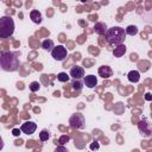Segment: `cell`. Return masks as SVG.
Listing matches in <instances>:
<instances>
[{
    "label": "cell",
    "mask_w": 152,
    "mask_h": 152,
    "mask_svg": "<svg viewBox=\"0 0 152 152\" xmlns=\"http://www.w3.org/2000/svg\"><path fill=\"white\" fill-rule=\"evenodd\" d=\"M70 75H68L66 72H59L58 75H57V80L59 81V82H63V83H65V82H68L69 81V77Z\"/></svg>",
    "instance_id": "obj_18"
},
{
    "label": "cell",
    "mask_w": 152,
    "mask_h": 152,
    "mask_svg": "<svg viewBox=\"0 0 152 152\" xmlns=\"http://www.w3.org/2000/svg\"><path fill=\"white\" fill-rule=\"evenodd\" d=\"M69 124L74 128H83L84 127V124H86V120H84L83 114H81V113L72 114L70 116V119H69Z\"/></svg>",
    "instance_id": "obj_5"
},
{
    "label": "cell",
    "mask_w": 152,
    "mask_h": 152,
    "mask_svg": "<svg viewBox=\"0 0 152 152\" xmlns=\"http://www.w3.org/2000/svg\"><path fill=\"white\" fill-rule=\"evenodd\" d=\"M83 81H81V80H74L72 82H71V87H72V89L74 90H81L82 88H83Z\"/></svg>",
    "instance_id": "obj_17"
},
{
    "label": "cell",
    "mask_w": 152,
    "mask_h": 152,
    "mask_svg": "<svg viewBox=\"0 0 152 152\" xmlns=\"http://www.w3.org/2000/svg\"><path fill=\"white\" fill-rule=\"evenodd\" d=\"M126 52V46L125 45H118V48H115L114 50H113V53H114V56L115 57H121L124 53Z\"/></svg>",
    "instance_id": "obj_15"
},
{
    "label": "cell",
    "mask_w": 152,
    "mask_h": 152,
    "mask_svg": "<svg viewBox=\"0 0 152 152\" xmlns=\"http://www.w3.org/2000/svg\"><path fill=\"white\" fill-rule=\"evenodd\" d=\"M49 137H50V132H49L48 129H42V131H40V133H39V139H40L42 141H46V140L49 139Z\"/></svg>",
    "instance_id": "obj_19"
},
{
    "label": "cell",
    "mask_w": 152,
    "mask_h": 152,
    "mask_svg": "<svg viewBox=\"0 0 152 152\" xmlns=\"http://www.w3.org/2000/svg\"><path fill=\"white\" fill-rule=\"evenodd\" d=\"M19 53L18 52H5L2 51L0 55L1 68L6 71H14L19 66Z\"/></svg>",
    "instance_id": "obj_1"
},
{
    "label": "cell",
    "mask_w": 152,
    "mask_h": 152,
    "mask_svg": "<svg viewBox=\"0 0 152 152\" xmlns=\"http://www.w3.org/2000/svg\"><path fill=\"white\" fill-rule=\"evenodd\" d=\"M69 141V137L68 135H62L61 137V139H59V141H58V144H61L62 146L65 144V142H68Z\"/></svg>",
    "instance_id": "obj_21"
},
{
    "label": "cell",
    "mask_w": 152,
    "mask_h": 152,
    "mask_svg": "<svg viewBox=\"0 0 152 152\" xmlns=\"http://www.w3.org/2000/svg\"><path fill=\"white\" fill-rule=\"evenodd\" d=\"M138 128H139V132L142 137L148 138V137L152 135V124L147 119L140 120L139 124H138Z\"/></svg>",
    "instance_id": "obj_4"
},
{
    "label": "cell",
    "mask_w": 152,
    "mask_h": 152,
    "mask_svg": "<svg viewBox=\"0 0 152 152\" xmlns=\"http://www.w3.org/2000/svg\"><path fill=\"white\" fill-rule=\"evenodd\" d=\"M14 32V21L11 17H1L0 18V38L5 39L13 34Z\"/></svg>",
    "instance_id": "obj_3"
},
{
    "label": "cell",
    "mask_w": 152,
    "mask_h": 152,
    "mask_svg": "<svg viewBox=\"0 0 152 152\" xmlns=\"http://www.w3.org/2000/svg\"><path fill=\"white\" fill-rule=\"evenodd\" d=\"M20 129H21L23 133H25V134H27V135L33 134V133L36 132V129H37V124L33 122V121H26V122H24V124L21 125Z\"/></svg>",
    "instance_id": "obj_7"
},
{
    "label": "cell",
    "mask_w": 152,
    "mask_h": 152,
    "mask_svg": "<svg viewBox=\"0 0 152 152\" xmlns=\"http://www.w3.org/2000/svg\"><path fill=\"white\" fill-rule=\"evenodd\" d=\"M40 89V84L37 82V81H33V82H31V84H30V90L31 91H38Z\"/></svg>",
    "instance_id": "obj_20"
},
{
    "label": "cell",
    "mask_w": 152,
    "mask_h": 152,
    "mask_svg": "<svg viewBox=\"0 0 152 152\" xmlns=\"http://www.w3.org/2000/svg\"><path fill=\"white\" fill-rule=\"evenodd\" d=\"M107 30H108V27H107L106 23H103V21H99L94 25V31L97 34H106Z\"/></svg>",
    "instance_id": "obj_11"
},
{
    "label": "cell",
    "mask_w": 152,
    "mask_h": 152,
    "mask_svg": "<svg viewBox=\"0 0 152 152\" xmlns=\"http://www.w3.org/2000/svg\"><path fill=\"white\" fill-rule=\"evenodd\" d=\"M125 32H126V34H128V36H135V34L138 33V27H137L135 25H129V26H127V27L125 28Z\"/></svg>",
    "instance_id": "obj_16"
},
{
    "label": "cell",
    "mask_w": 152,
    "mask_h": 152,
    "mask_svg": "<svg viewBox=\"0 0 152 152\" xmlns=\"http://www.w3.org/2000/svg\"><path fill=\"white\" fill-rule=\"evenodd\" d=\"M20 132H21V129H18V128H14V129L12 131V134H13L14 137H18V135H20Z\"/></svg>",
    "instance_id": "obj_23"
},
{
    "label": "cell",
    "mask_w": 152,
    "mask_h": 152,
    "mask_svg": "<svg viewBox=\"0 0 152 152\" xmlns=\"http://www.w3.org/2000/svg\"><path fill=\"white\" fill-rule=\"evenodd\" d=\"M83 83L88 88H94L97 84V78L94 75H87L83 77Z\"/></svg>",
    "instance_id": "obj_10"
},
{
    "label": "cell",
    "mask_w": 152,
    "mask_h": 152,
    "mask_svg": "<svg viewBox=\"0 0 152 152\" xmlns=\"http://www.w3.org/2000/svg\"><path fill=\"white\" fill-rule=\"evenodd\" d=\"M106 40L112 45H121L126 39V32L122 27L113 26L109 27L104 34Z\"/></svg>",
    "instance_id": "obj_2"
},
{
    "label": "cell",
    "mask_w": 152,
    "mask_h": 152,
    "mask_svg": "<svg viewBox=\"0 0 152 152\" xmlns=\"http://www.w3.org/2000/svg\"><path fill=\"white\" fill-rule=\"evenodd\" d=\"M42 48L45 50V51H52L55 49V43L52 39H44L42 42Z\"/></svg>",
    "instance_id": "obj_14"
},
{
    "label": "cell",
    "mask_w": 152,
    "mask_h": 152,
    "mask_svg": "<svg viewBox=\"0 0 152 152\" xmlns=\"http://www.w3.org/2000/svg\"><path fill=\"white\" fill-rule=\"evenodd\" d=\"M97 72H99V76H101L102 78H108V77H110V76L113 75V70H112V68L108 66V65H102V66H100L99 70H97Z\"/></svg>",
    "instance_id": "obj_9"
},
{
    "label": "cell",
    "mask_w": 152,
    "mask_h": 152,
    "mask_svg": "<svg viewBox=\"0 0 152 152\" xmlns=\"http://www.w3.org/2000/svg\"><path fill=\"white\" fill-rule=\"evenodd\" d=\"M51 56H52V58L55 59V61H64L65 58H66V56H68V51H66V49L63 46V45H57V46H55V49L51 51Z\"/></svg>",
    "instance_id": "obj_6"
},
{
    "label": "cell",
    "mask_w": 152,
    "mask_h": 152,
    "mask_svg": "<svg viewBox=\"0 0 152 152\" xmlns=\"http://www.w3.org/2000/svg\"><path fill=\"white\" fill-rule=\"evenodd\" d=\"M30 18L34 24H40L42 23V14L38 10H32L30 12Z\"/></svg>",
    "instance_id": "obj_12"
},
{
    "label": "cell",
    "mask_w": 152,
    "mask_h": 152,
    "mask_svg": "<svg viewBox=\"0 0 152 152\" xmlns=\"http://www.w3.org/2000/svg\"><path fill=\"white\" fill-rule=\"evenodd\" d=\"M55 152H69L68 151V148L66 147H64V146H58V147H56V150H55Z\"/></svg>",
    "instance_id": "obj_22"
},
{
    "label": "cell",
    "mask_w": 152,
    "mask_h": 152,
    "mask_svg": "<svg viewBox=\"0 0 152 152\" xmlns=\"http://www.w3.org/2000/svg\"><path fill=\"white\" fill-rule=\"evenodd\" d=\"M145 99L147 100V101H150V100H152V96H151V94H145Z\"/></svg>",
    "instance_id": "obj_24"
},
{
    "label": "cell",
    "mask_w": 152,
    "mask_h": 152,
    "mask_svg": "<svg viewBox=\"0 0 152 152\" xmlns=\"http://www.w3.org/2000/svg\"><path fill=\"white\" fill-rule=\"evenodd\" d=\"M127 78H128L129 82L137 83V82L140 81V74H139V71H137V70H131V71L128 72V75H127Z\"/></svg>",
    "instance_id": "obj_13"
},
{
    "label": "cell",
    "mask_w": 152,
    "mask_h": 152,
    "mask_svg": "<svg viewBox=\"0 0 152 152\" xmlns=\"http://www.w3.org/2000/svg\"><path fill=\"white\" fill-rule=\"evenodd\" d=\"M69 75L74 80H81L82 77H84V69L80 65H74V66H71Z\"/></svg>",
    "instance_id": "obj_8"
}]
</instances>
